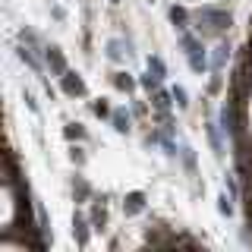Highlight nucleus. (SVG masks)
Instances as JSON below:
<instances>
[{"label":"nucleus","mask_w":252,"mask_h":252,"mask_svg":"<svg viewBox=\"0 0 252 252\" xmlns=\"http://www.w3.org/2000/svg\"><path fill=\"white\" fill-rule=\"evenodd\" d=\"M92 218H85L82 211H73V240H76V246L79 249H89V243H92Z\"/></svg>","instance_id":"nucleus-5"},{"label":"nucleus","mask_w":252,"mask_h":252,"mask_svg":"<svg viewBox=\"0 0 252 252\" xmlns=\"http://www.w3.org/2000/svg\"><path fill=\"white\" fill-rule=\"evenodd\" d=\"M177 41H180V47H183V57H186L189 69H192L195 76L211 73V54L205 51V44H202V35H199V32L183 29V32H177Z\"/></svg>","instance_id":"nucleus-2"},{"label":"nucleus","mask_w":252,"mask_h":252,"mask_svg":"<svg viewBox=\"0 0 252 252\" xmlns=\"http://www.w3.org/2000/svg\"><path fill=\"white\" fill-rule=\"evenodd\" d=\"M170 92H173V101H177V110H186L189 107V92L183 85H170Z\"/></svg>","instance_id":"nucleus-24"},{"label":"nucleus","mask_w":252,"mask_h":252,"mask_svg":"<svg viewBox=\"0 0 252 252\" xmlns=\"http://www.w3.org/2000/svg\"><path fill=\"white\" fill-rule=\"evenodd\" d=\"M220 89H224V76H220V73H211V82H208V94H220Z\"/></svg>","instance_id":"nucleus-27"},{"label":"nucleus","mask_w":252,"mask_h":252,"mask_svg":"<svg viewBox=\"0 0 252 252\" xmlns=\"http://www.w3.org/2000/svg\"><path fill=\"white\" fill-rule=\"evenodd\" d=\"M148 101H152V110H173V107H177V101H173V92L164 89V85H161L158 92H152V98H148Z\"/></svg>","instance_id":"nucleus-15"},{"label":"nucleus","mask_w":252,"mask_h":252,"mask_svg":"<svg viewBox=\"0 0 252 252\" xmlns=\"http://www.w3.org/2000/svg\"><path fill=\"white\" fill-rule=\"evenodd\" d=\"M22 101H26V107L32 110V114H35V117H41V107H38V101H35V94H32L29 89L26 92H22Z\"/></svg>","instance_id":"nucleus-26"},{"label":"nucleus","mask_w":252,"mask_h":252,"mask_svg":"<svg viewBox=\"0 0 252 252\" xmlns=\"http://www.w3.org/2000/svg\"><path fill=\"white\" fill-rule=\"evenodd\" d=\"M224 189H227V192H230V195H233V199H236V202H240V183H236V180L230 177V173H227V177H224Z\"/></svg>","instance_id":"nucleus-28"},{"label":"nucleus","mask_w":252,"mask_h":252,"mask_svg":"<svg viewBox=\"0 0 252 252\" xmlns=\"http://www.w3.org/2000/svg\"><path fill=\"white\" fill-rule=\"evenodd\" d=\"M41 57H44V66H47V73L51 76H63L66 73V57H63V51H60V44H44V51H41Z\"/></svg>","instance_id":"nucleus-4"},{"label":"nucleus","mask_w":252,"mask_h":252,"mask_svg":"<svg viewBox=\"0 0 252 252\" xmlns=\"http://www.w3.org/2000/svg\"><path fill=\"white\" fill-rule=\"evenodd\" d=\"M180 167L186 170V177L189 180H195L199 177V158H195V152H192V145H180Z\"/></svg>","instance_id":"nucleus-12"},{"label":"nucleus","mask_w":252,"mask_h":252,"mask_svg":"<svg viewBox=\"0 0 252 252\" xmlns=\"http://www.w3.org/2000/svg\"><path fill=\"white\" fill-rule=\"evenodd\" d=\"M60 92L66 94V98H85L89 94V85H85V79L76 73V69H66V73L60 76Z\"/></svg>","instance_id":"nucleus-3"},{"label":"nucleus","mask_w":252,"mask_h":252,"mask_svg":"<svg viewBox=\"0 0 252 252\" xmlns=\"http://www.w3.org/2000/svg\"><path fill=\"white\" fill-rule=\"evenodd\" d=\"M129 110H132V114L139 117V120H145V117H152V114H155V110L148 107L145 101H132V104H129Z\"/></svg>","instance_id":"nucleus-25"},{"label":"nucleus","mask_w":252,"mask_h":252,"mask_svg":"<svg viewBox=\"0 0 252 252\" xmlns=\"http://www.w3.org/2000/svg\"><path fill=\"white\" fill-rule=\"evenodd\" d=\"M92 114L98 117V120H110L114 107H110V101H107V98H94V101H92Z\"/></svg>","instance_id":"nucleus-20"},{"label":"nucleus","mask_w":252,"mask_h":252,"mask_svg":"<svg viewBox=\"0 0 252 252\" xmlns=\"http://www.w3.org/2000/svg\"><path fill=\"white\" fill-rule=\"evenodd\" d=\"M19 41L29 44V47H35V51H44V44H41V38H38V32H32V29H19Z\"/></svg>","instance_id":"nucleus-21"},{"label":"nucleus","mask_w":252,"mask_h":252,"mask_svg":"<svg viewBox=\"0 0 252 252\" xmlns=\"http://www.w3.org/2000/svg\"><path fill=\"white\" fill-rule=\"evenodd\" d=\"M69 192H73V202H92V195H94V189H92V183L82 177V173H76L73 177V183H69Z\"/></svg>","instance_id":"nucleus-11"},{"label":"nucleus","mask_w":252,"mask_h":252,"mask_svg":"<svg viewBox=\"0 0 252 252\" xmlns=\"http://www.w3.org/2000/svg\"><path fill=\"white\" fill-rule=\"evenodd\" d=\"M69 161H73L76 167H85V161H89V155H85V148L79 145V142H69Z\"/></svg>","instance_id":"nucleus-22"},{"label":"nucleus","mask_w":252,"mask_h":252,"mask_svg":"<svg viewBox=\"0 0 252 252\" xmlns=\"http://www.w3.org/2000/svg\"><path fill=\"white\" fill-rule=\"evenodd\" d=\"M145 69H148L152 76H158L161 82L167 79V63H164L161 57H158V54H148V57H145Z\"/></svg>","instance_id":"nucleus-18"},{"label":"nucleus","mask_w":252,"mask_h":252,"mask_svg":"<svg viewBox=\"0 0 252 252\" xmlns=\"http://www.w3.org/2000/svg\"><path fill=\"white\" fill-rule=\"evenodd\" d=\"M35 215H38V227H35V230L41 233V240H44V246H47V243H51V220H47V208L38 199H35Z\"/></svg>","instance_id":"nucleus-17"},{"label":"nucleus","mask_w":252,"mask_h":252,"mask_svg":"<svg viewBox=\"0 0 252 252\" xmlns=\"http://www.w3.org/2000/svg\"><path fill=\"white\" fill-rule=\"evenodd\" d=\"M107 3H110V6H117V3H120V0H107Z\"/></svg>","instance_id":"nucleus-30"},{"label":"nucleus","mask_w":252,"mask_h":252,"mask_svg":"<svg viewBox=\"0 0 252 252\" xmlns=\"http://www.w3.org/2000/svg\"><path fill=\"white\" fill-rule=\"evenodd\" d=\"M129 41H123V38H107V44H104V57L110 63H123L126 60V54H129Z\"/></svg>","instance_id":"nucleus-10"},{"label":"nucleus","mask_w":252,"mask_h":252,"mask_svg":"<svg viewBox=\"0 0 252 252\" xmlns=\"http://www.w3.org/2000/svg\"><path fill=\"white\" fill-rule=\"evenodd\" d=\"M233 202H236V199L224 189V192L218 195V215H220V218H233V215H236V205H233Z\"/></svg>","instance_id":"nucleus-19"},{"label":"nucleus","mask_w":252,"mask_h":252,"mask_svg":"<svg viewBox=\"0 0 252 252\" xmlns=\"http://www.w3.org/2000/svg\"><path fill=\"white\" fill-rule=\"evenodd\" d=\"M51 16H54L57 22H66V10H63V6H57V3L51 6Z\"/></svg>","instance_id":"nucleus-29"},{"label":"nucleus","mask_w":252,"mask_h":252,"mask_svg":"<svg viewBox=\"0 0 252 252\" xmlns=\"http://www.w3.org/2000/svg\"><path fill=\"white\" fill-rule=\"evenodd\" d=\"M167 19H170V26L177 29V32H183V29H192V13H189L186 6H180V3H173L170 10H167Z\"/></svg>","instance_id":"nucleus-13"},{"label":"nucleus","mask_w":252,"mask_h":252,"mask_svg":"<svg viewBox=\"0 0 252 252\" xmlns=\"http://www.w3.org/2000/svg\"><path fill=\"white\" fill-rule=\"evenodd\" d=\"M47 3H57V0H47Z\"/></svg>","instance_id":"nucleus-31"},{"label":"nucleus","mask_w":252,"mask_h":252,"mask_svg":"<svg viewBox=\"0 0 252 252\" xmlns=\"http://www.w3.org/2000/svg\"><path fill=\"white\" fill-rule=\"evenodd\" d=\"M230 57H233L230 41H227V38H218L215 51H211V73H224L227 63H230Z\"/></svg>","instance_id":"nucleus-7"},{"label":"nucleus","mask_w":252,"mask_h":252,"mask_svg":"<svg viewBox=\"0 0 252 252\" xmlns=\"http://www.w3.org/2000/svg\"><path fill=\"white\" fill-rule=\"evenodd\" d=\"M63 139L66 142H85L89 139V129H85L79 120H66L63 123Z\"/></svg>","instance_id":"nucleus-16"},{"label":"nucleus","mask_w":252,"mask_h":252,"mask_svg":"<svg viewBox=\"0 0 252 252\" xmlns=\"http://www.w3.org/2000/svg\"><path fill=\"white\" fill-rule=\"evenodd\" d=\"M132 120H136V114L126 107H114V114H110V126H114V132H120V136H129L132 132Z\"/></svg>","instance_id":"nucleus-9"},{"label":"nucleus","mask_w":252,"mask_h":252,"mask_svg":"<svg viewBox=\"0 0 252 252\" xmlns=\"http://www.w3.org/2000/svg\"><path fill=\"white\" fill-rule=\"evenodd\" d=\"M110 82H114L117 92H126V94H132V92L139 89V79L132 76V73H126V69H117V73L110 76Z\"/></svg>","instance_id":"nucleus-14"},{"label":"nucleus","mask_w":252,"mask_h":252,"mask_svg":"<svg viewBox=\"0 0 252 252\" xmlns=\"http://www.w3.org/2000/svg\"><path fill=\"white\" fill-rule=\"evenodd\" d=\"M139 85H142V89H145L148 94H152V92H158V89H161V79H158V76H152V73H148V69H145V76H139Z\"/></svg>","instance_id":"nucleus-23"},{"label":"nucleus","mask_w":252,"mask_h":252,"mask_svg":"<svg viewBox=\"0 0 252 252\" xmlns=\"http://www.w3.org/2000/svg\"><path fill=\"white\" fill-rule=\"evenodd\" d=\"M120 208H123V215L126 218H136V215H142V211L148 208V195L145 192H126L123 195V202H120Z\"/></svg>","instance_id":"nucleus-8"},{"label":"nucleus","mask_w":252,"mask_h":252,"mask_svg":"<svg viewBox=\"0 0 252 252\" xmlns=\"http://www.w3.org/2000/svg\"><path fill=\"white\" fill-rule=\"evenodd\" d=\"M205 136H208V145H211V152H215V161L220 164V161H224V152H227V145H224V136H227V132L220 129V123L205 120Z\"/></svg>","instance_id":"nucleus-6"},{"label":"nucleus","mask_w":252,"mask_h":252,"mask_svg":"<svg viewBox=\"0 0 252 252\" xmlns=\"http://www.w3.org/2000/svg\"><path fill=\"white\" fill-rule=\"evenodd\" d=\"M233 16L227 10V3H205L199 10H192V32H199L202 38H224V32H230Z\"/></svg>","instance_id":"nucleus-1"}]
</instances>
